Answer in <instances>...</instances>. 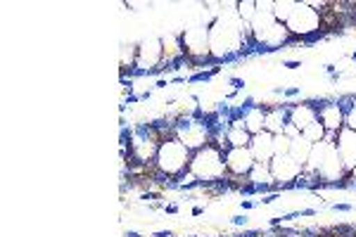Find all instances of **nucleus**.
Masks as SVG:
<instances>
[{
  "instance_id": "nucleus-1",
  "label": "nucleus",
  "mask_w": 356,
  "mask_h": 237,
  "mask_svg": "<svg viewBox=\"0 0 356 237\" xmlns=\"http://www.w3.org/2000/svg\"><path fill=\"white\" fill-rule=\"evenodd\" d=\"M250 33V24L240 19L238 10H226L214 19L209 26V50L216 60H231L238 55V50L245 45V38Z\"/></svg>"
},
{
  "instance_id": "nucleus-2",
  "label": "nucleus",
  "mask_w": 356,
  "mask_h": 237,
  "mask_svg": "<svg viewBox=\"0 0 356 237\" xmlns=\"http://www.w3.org/2000/svg\"><path fill=\"white\" fill-rule=\"evenodd\" d=\"M226 171H228L226 169V149H223L216 140L207 142L204 147H200L197 152H193L191 166H188V173H193L200 183L219 181Z\"/></svg>"
},
{
  "instance_id": "nucleus-3",
  "label": "nucleus",
  "mask_w": 356,
  "mask_h": 237,
  "mask_svg": "<svg viewBox=\"0 0 356 237\" xmlns=\"http://www.w3.org/2000/svg\"><path fill=\"white\" fill-rule=\"evenodd\" d=\"M191 157L193 152L178 138H166L159 142V152L154 161H157V169L166 176H181L191 166Z\"/></svg>"
},
{
  "instance_id": "nucleus-4",
  "label": "nucleus",
  "mask_w": 356,
  "mask_h": 237,
  "mask_svg": "<svg viewBox=\"0 0 356 237\" xmlns=\"http://www.w3.org/2000/svg\"><path fill=\"white\" fill-rule=\"evenodd\" d=\"M288 31L290 33H297V36L302 38H318V28H321V13L318 10H314L309 3H297L295 13H292V17L288 19Z\"/></svg>"
},
{
  "instance_id": "nucleus-5",
  "label": "nucleus",
  "mask_w": 356,
  "mask_h": 237,
  "mask_svg": "<svg viewBox=\"0 0 356 237\" xmlns=\"http://www.w3.org/2000/svg\"><path fill=\"white\" fill-rule=\"evenodd\" d=\"M268 166H271L275 185H280V188H295V181L304 173V166L297 164L290 154H275Z\"/></svg>"
},
{
  "instance_id": "nucleus-6",
  "label": "nucleus",
  "mask_w": 356,
  "mask_h": 237,
  "mask_svg": "<svg viewBox=\"0 0 356 237\" xmlns=\"http://www.w3.org/2000/svg\"><path fill=\"white\" fill-rule=\"evenodd\" d=\"M181 40H183V53L191 55V57H209L211 50H209V28L204 26H193V28H186L181 33Z\"/></svg>"
},
{
  "instance_id": "nucleus-7",
  "label": "nucleus",
  "mask_w": 356,
  "mask_h": 237,
  "mask_svg": "<svg viewBox=\"0 0 356 237\" xmlns=\"http://www.w3.org/2000/svg\"><path fill=\"white\" fill-rule=\"evenodd\" d=\"M176 138L191 149V152H197L200 147L211 142V133L207 129V124H197V121H186V124L178 126Z\"/></svg>"
},
{
  "instance_id": "nucleus-8",
  "label": "nucleus",
  "mask_w": 356,
  "mask_h": 237,
  "mask_svg": "<svg viewBox=\"0 0 356 237\" xmlns=\"http://www.w3.org/2000/svg\"><path fill=\"white\" fill-rule=\"evenodd\" d=\"M162 60H164L162 38H147V40H143L140 48H138V57H136L138 74L154 72V67L162 65Z\"/></svg>"
},
{
  "instance_id": "nucleus-9",
  "label": "nucleus",
  "mask_w": 356,
  "mask_h": 237,
  "mask_svg": "<svg viewBox=\"0 0 356 237\" xmlns=\"http://www.w3.org/2000/svg\"><path fill=\"white\" fill-rule=\"evenodd\" d=\"M254 164H257V159L250 147H228L226 149V169H228V173H233V176H238V178L250 176V171L254 169Z\"/></svg>"
},
{
  "instance_id": "nucleus-10",
  "label": "nucleus",
  "mask_w": 356,
  "mask_h": 237,
  "mask_svg": "<svg viewBox=\"0 0 356 237\" xmlns=\"http://www.w3.org/2000/svg\"><path fill=\"white\" fill-rule=\"evenodd\" d=\"M335 147H337V152H340V157L344 161V166H347V171L352 173V169L356 166V131L342 126L340 133H337Z\"/></svg>"
},
{
  "instance_id": "nucleus-11",
  "label": "nucleus",
  "mask_w": 356,
  "mask_h": 237,
  "mask_svg": "<svg viewBox=\"0 0 356 237\" xmlns=\"http://www.w3.org/2000/svg\"><path fill=\"white\" fill-rule=\"evenodd\" d=\"M250 149H252V154H254V159L259 161V164H271V159L275 157L273 133L261 131V133H257V136H252Z\"/></svg>"
},
{
  "instance_id": "nucleus-12",
  "label": "nucleus",
  "mask_w": 356,
  "mask_h": 237,
  "mask_svg": "<svg viewBox=\"0 0 356 237\" xmlns=\"http://www.w3.org/2000/svg\"><path fill=\"white\" fill-rule=\"evenodd\" d=\"M344 173H347V166H344L337 147L330 145L328 154H325L323 166H321V171H318V178H323V181H340Z\"/></svg>"
},
{
  "instance_id": "nucleus-13",
  "label": "nucleus",
  "mask_w": 356,
  "mask_h": 237,
  "mask_svg": "<svg viewBox=\"0 0 356 237\" xmlns=\"http://www.w3.org/2000/svg\"><path fill=\"white\" fill-rule=\"evenodd\" d=\"M318 121L325 126V131L330 133H340V129L344 126V109L342 105H325L318 109Z\"/></svg>"
},
{
  "instance_id": "nucleus-14",
  "label": "nucleus",
  "mask_w": 356,
  "mask_h": 237,
  "mask_svg": "<svg viewBox=\"0 0 356 237\" xmlns=\"http://www.w3.org/2000/svg\"><path fill=\"white\" fill-rule=\"evenodd\" d=\"M316 119H318V109L312 105H292L290 107V124L300 133L307 129L309 124H314Z\"/></svg>"
},
{
  "instance_id": "nucleus-15",
  "label": "nucleus",
  "mask_w": 356,
  "mask_h": 237,
  "mask_svg": "<svg viewBox=\"0 0 356 237\" xmlns=\"http://www.w3.org/2000/svg\"><path fill=\"white\" fill-rule=\"evenodd\" d=\"M162 53H164V65H176V62L183 60V40L176 33H166L162 36Z\"/></svg>"
},
{
  "instance_id": "nucleus-16",
  "label": "nucleus",
  "mask_w": 356,
  "mask_h": 237,
  "mask_svg": "<svg viewBox=\"0 0 356 237\" xmlns=\"http://www.w3.org/2000/svg\"><path fill=\"white\" fill-rule=\"evenodd\" d=\"M290 124V107H275L271 112H266V121H264V131L273 133V136H278V133H283L285 126Z\"/></svg>"
},
{
  "instance_id": "nucleus-17",
  "label": "nucleus",
  "mask_w": 356,
  "mask_h": 237,
  "mask_svg": "<svg viewBox=\"0 0 356 237\" xmlns=\"http://www.w3.org/2000/svg\"><path fill=\"white\" fill-rule=\"evenodd\" d=\"M264 121H266V112L261 107H252L245 112V117L238 121L243 129L250 133V136H257V133L264 131Z\"/></svg>"
},
{
  "instance_id": "nucleus-18",
  "label": "nucleus",
  "mask_w": 356,
  "mask_h": 237,
  "mask_svg": "<svg viewBox=\"0 0 356 237\" xmlns=\"http://www.w3.org/2000/svg\"><path fill=\"white\" fill-rule=\"evenodd\" d=\"M312 147H314V142H309L307 138L302 136H297V138H292V142H290V157L297 161V164H302V166H307V161H309V154H312Z\"/></svg>"
},
{
  "instance_id": "nucleus-19",
  "label": "nucleus",
  "mask_w": 356,
  "mask_h": 237,
  "mask_svg": "<svg viewBox=\"0 0 356 237\" xmlns=\"http://www.w3.org/2000/svg\"><path fill=\"white\" fill-rule=\"evenodd\" d=\"M223 140H226V149L228 147H250L252 136L240 124H233L231 129H226V136H223Z\"/></svg>"
},
{
  "instance_id": "nucleus-20",
  "label": "nucleus",
  "mask_w": 356,
  "mask_h": 237,
  "mask_svg": "<svg viewBox=\"0 0 356 237\" xmlns=\"http://www.w3.org/2000/svg\"><path fill=\"white\" fill-rule=\"evenodd\" d=\"M250 183L252 185H273L275 181H273V173H271V166L268 164H259V161H257L254 164V169L250 171Z\"/></svg>"
},
{
  "instance_id": "nucleus-21",
  "label": "nucleus",
  "mask_w": 356,
  "mask_h": 237,
  "mask_svg": "<svg viewBox=\"0 0 356 237\" xmlns=\"http://www.w3.org/2000/svg\"><path fill=\"white\" fill-rule=\"evenodd\" d=\"M297 3L295 0H275L273 3V17L280 22V24H288V19L292 17V13H295Z\"/></svg>"
},
{
  "instance_id": "nucleus-22",
  "label": "nucleus",
  "mask_w": 356,
  "mask_h": 237,
  "mask_svg": "<svg viewBox=\"0 0 356 237\" xmlns=\"http://www.w3.org/2000/svg\"><path fill=\"white\" fill-rule=\"evenodd\" d=\"M325 133H328V131H325V126L316 119L314 124H309L307 129L302 131V136L307 138L309 142H321V140H325Z\"/></svg>"
},
{
  "instance_id": "nucleus-23",
  "label": "nucleus",
  "mask_w": 356,
  "mask_h": 237,
  "mask_svg": "<svg viewBox=\"0 0 356 237\" xmlns=\"http://www.w3.org/2000/svg\"><path fill=\"white\" fill-rule=\"evenodd\" d=\"M238 15H240V19L245 22V24H252V19H254V15H257V3L254 0H243V3H238Z\"/></svg>"
},
{
  "instance_id": "nucleus-24",
  "label": "nucleus",
  "mask_w": 356,
  "mask_h": 237,
  "mask_svg": "<svg viewBox=\"0 0 356 237\" xmlns=\"http://www.w3.org/2000/svg\"><path fill=\"white\" fill-rule=\"evenodd\" d=\"M290 142H292V138H288L285 133H278V136H273L275 154H290Z\"/></svg>"
},
{
  "instance_id": "nucleus-25",
  "label": "nucleus",
  "mask_w": 356,
  "mask_h": 237,
  "mask_svg": "<svg viewBox=\"0 0 356 237\" xmlns=\"http://www.w3.org/2000/svg\"><path fill=\"white\" fill-rule=\"evenodd\" d=\"M344 126L356 131V100L347 109H344Z\"/></svg>"
},
{
  "instance_id": "nucleus-26",
  "label": "nucleus",
  "mask_w": 356,
  "mask_h": 237,
  "mask_svg": "<svg viewBox=\"0 0 356 237\" xmlns=\"http://www.w3.org/2000/svg\"><path fill=\"white\" fill-rule=\"evenodd\" d=\"M247 223H250V218H247L245 213L243 216H233V225H247Z\"/></svg>"
},
{
  "instance_id": "nucleus-27",
  "label": "nucleus",
  "mask_w": 356,
  "mask_h": 237,
  "mask_svg": "<svg viewBox=\"0 0 356 237\" xmlns=\"http://www.w3.org/2000/svg\"><path fill=\"white\" fill-rule=\"evenodd\" d=\"M231 85H233L235 90H243V88H245V81H240V79H233V81H231Z\"/></svg>"
},
{
  "instance_id": "nucleus-28",
  "label": "nucleus",
  "mask_w": 356,
  "mask_h": 237,
  "mask_svg": "<svg viewBox=\"0 0 356 237\" xmlns=\"http://www.w3.org/2000/svg\"><path fill=\"white\" fill-rule=\"evenodd\" d=\"M332 209H335V211H352V206H349V204H335Z\"/></svg>"
},
{
  "instance_id": "nucleus-29",
  "label": "nucleus",
  "mask_w": 356,
  "mask_h": 237,
  "mask_svg": "<svg viewBox=\"0 0 356 237\" xmlns=\"http://www.w3.org/2000/svg\"><path fill=\"white\" fill-rule=\"evenodd\" d=\"M285 67H288V69H300L302 62H285Z\"/></svg>"
},
{
  "instance_id": "nucleus-30",
  "label": "nucleus",
  "mask_w": 356,
  "mask_h": 237,
  "mask_svg": "<svg viewBox=\"0 0 356 237\" xmlns=\"http://www.w3.org/2000/svg\"><path fill=\"white\" fill-rule=\"evenodd\" d=\"M252 206H254V202H250V199L243 202V209H252Z\"/></svg>"
},
{
  "instance_id": "nucleus-31",
  "label": "nucleus",
  "mask_w": 356,
  "mask_h": 237,
  "mask_svg": "<svg viewBox=\"0 0 356 237\" xmlns=\"http://www.w3.org/2000/svg\"><path fill=\"white\" fill-rule=\"evenodd\" d=\"M126 237H140V235H138L136 230H129V233H126Z\"/></svg>"
},
{
  "instance_id": "nucleus-32",
  "label": "nucleus",
  "mask_w": 356,
  "mask_h": 237,
  "mask_svg": "<svg viewBox=\"0 0 356 237\" xmlns=\"http://www.w3.org/2000/svg\"><path fill=\"white\" fill-rule=\"evenodd\" d=\"M352 176L356 178V166H354V169H352Z\"/></svg>"
}]
</instances>
